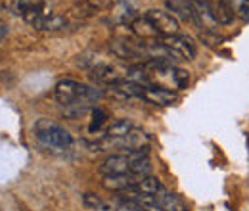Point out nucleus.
<instances>
[{"mask_svg":"<svg viewBox=\"0 0 249 211\" xmlns=\"http://www.w3.org/2000/svg\"><path fill=\"white\" fill-rule=\"evenodd\" d=\"M54 94H56V100L62 106H89V104H92V102L100 100L104 96L98 89L81 85V83L71 81V79L60 81L56 85Z\"/></svg>","mask_w":249,"mask_h":211,"instance_id":"1","label":"nucleus"},{"mask_svg":"<svg viewBox=\"0 0 249 211\" xmlns=\"http://www.w3.org/2000/svg\"><path fill=\"white\" fill-rule=\"evenodd\" d=\"M36 140L52 150H65L73 144V136L69 131H65L60 123H54L50 119H38L33 127Z\"/></svg>","mask_w":249,"mask_h":211,"instance_id":"2","label":"nucleus"},{"mask_svg":"<svg viewBox=\"0 0 249 211\" xmlns=\"http://www.w3.org/2000/svg\"><path fill=\"white\" fill-rule=\"evenodd\" d=\"M150 144V136L140 131V129H132L128 134L119 136V138H104L96 144H90V148H94V152H104V150H123L124 152H132V150H142V148H148Z\"/></svg>","mask_w":249,"mask_h":211,"instance_id":"3","label":"nucleus"},{"mask_svg":"<svg viewBox=\"0 0 249 211\" xmlns=\"http://www.w3.org/2000/svg\"><path fill=\"white\" fill-rule=\"evenodd\" d=\"M146 18L150 19V23L156 27V31L161 37H169V35H178L180 31V23L178 19L169 14V12H163V10H148L146 12Z\"/></svg>","mask_w":249,"mask_h":211,"instance_id":"4","label":"nucleus"},{"mask_svg":"<svg viewBox=\"0 0 249 211\" xmlns=\"http://www.w3.org/2000/svg\"><path fill=\"white\" fill-rule=\"evenodd\" d=\"M109 50L115 58L124 61H134V60H142V56H146V50H144V42L140 44H134L126 38H115L109 42Z\"/></svg>","mask_w":249,"mask_h":211,"instance_id":"5","label":"nucleus"},{"mask_svg":"<svg viewBox=\"0 0 249 211\" xmlns=\"http://www.w3.org/2000/svg\"><path fill=\"white\" fill-rule=\"evenodd\" d=\"M163 44H167L169 48H173L177 54L182 56V60H194L196 58V44L192 42L190 37L184 35H169L161 38Z\"/></svg>","mask_w":249,"mask_h":211,"instance_id":"6","label":"nucleus"},{"mask_svg":"<svg viewBox=\"0 0 249 211\" xmlns=\"http://www.w3.org/2000/svg\"><path fill=\"white\" fill-rule=\"evenodd\" d=\"M144 89L146 87H140L132 81H126V79H119L117 83L109 85V94L117 100H142L144 96Z\"/></svg>","mask_w":249,"mask_h":211,"instance_id":"7","label":"nucleus"},{"mask_svg":"<svg viewBox=\"0 0 249 211\" xmlns=\"http://www.w3.org/2000/svg\"><path fill=\"white\" fill-rule=\"evenodd\" d=\"M142 100H146L154 106H173L178 102V96L165 87H146Z\"/></svg>","mask_w":249,"mask_h":211,"instance_id":"8","label":"nucleus"},{"mask_svg":"<svg viewBox=\"0 0 249 211\" xmlns=\"http://www.w3.org/2000/svg\"><path fill=\"white\" fill-rule=\"evenodd\" d=\"M140 179H136L134 175L130 173H124V175H104L102 177V186L109 192H123V190H128L132 188Z\"/></svg>","mask_w":249,"mask_h":211,"instance_id":"9","label":"nucleus"},{"mask_svg":"<svg viewBox=\"0 0 249 211\" xmlns=\"http://www.w3.org/2000/svg\"><path fill=\"white\" fill-rule=\"evenodd\" d=\"M90 79L94 83H100V85H113L119 81V71L117 67L109 65V63H98L96 67L90 69Z\"/></svg>","mask_w":249,"mask_h":211,"instance_id":"10","label":"nucleus"},{"mask_svg":"<svg viewBox=\"0 0 249 211\" xmlns=\"http://www.w3.org/2000/svg\"><path fill=\"white\" fill-rule=\"evenodd\" d=\"M209 12H211L215 23L230 25L234 21V10L226 0H209Z\"/></svg>","mask_w":249,"mask_h":211,"instance_id":"11","label":"nucleus"},{"mask_svg":"<svg viewBox=\"0 0 249 211\" xmlns=\"http://www.w3.org/2000/svg\"><path fill=\"white\" fill-rule=\"evenodd\" d=\"M130 31L140 38V42H154V40H157V37H159V33L150 23V19L146 16L144 18H136L130 23Z\"/></svg>","mask_w":249,"mask_h":211,"instance_id":"12","label":"nucleus"},{"mask_svg":"<svg viewBox=\"0 0 249 211\" xmlns=\"http://www.w3.org/2000/svg\"><path fill=\"white\" fill-rule=\"evenodd\" d=\"M156 198H157V206H159L161 211H188L186 204H184L178 196L169 194L167 190L159 192Z\"/></svg>","mask_w":249,"mask_h":211,"instance_id":"13","label":"nucleus"},{"mask_svg":"<svg viewBox=\"0 0 249 211\" xmlns=\"http://www.w3.org/2000/svg\"><path fill=\"white\" fill-rule=\"evenodd\" d=\"M132 190H134V192H138V194H150V196H157L159 192H163V190H165V186L157 181L156 177H152V175H150V177L140 179V181L132 186Z\"/></svg>","mask_w":249,"mask_h":211,"instance_id":"14","label":"nucleus"},{"mask_svg":"<svg viewBox=\"0 0 249 211\" xmlns=\"http://www.w3.org/2000/svg\"><path fill=\"white\" fill-rule=\"evenodd\" d=\"M167 2V6H169V10H173L178 18H182V19H194L192 18V2L190 0H165Z\"/></svg>","mask_w":249,"mask_h":211,"instance_id":"15","label":"nucleus"},{"mask_svg":"<svg viewBox=\"0 0 249 211\" xmlns=\"http://www.w3.org/2000/svg\"><path fill=\"white\" fill-rule=\"evenodd\" d=\"M132 129H134V127H132V123H130V121H126V119L113 121V123L107 127V131H106V136H107V138H119V136H124V134H128Z\"/></svg>","mask_w":249,"mask_h":211,"instance_id":"16","label":"nucleus"},{"mask_svg":"<svg viewBox=\"0 0 249 211\" xmlns=\"http://www.w3.org/2000/svg\"><path fill=\"white\" fill-rule=\"evenodd\" d=\"M65 25H67V19H65L63 16H60V14H50V16L42 21L40 31H50V33H54V31H62Z\"/></svg>","mask_w":249,"mask_h":211,"instance_id":"17","label":"nucleus"},{"mask_svg":"<svg viewBox=\"0 0 249 211\" xmlns=\"http://www.w3.org/2000/svg\"><path fill=\"white\" fill-rule=\"evenodd\" d=\"M40 2H44V0H14L12 2V10L23 18L27 12H31L33 8H36Z\"/></svg>","mask_w":249,"mask_h":211,"instance_id":"18","label":"nucleus"},{"mask_svg":"<svg viewBox=\"0 0 249 211\" xmlns=\"http://www.w3.org/2000/svg\"><path fill=\"white\" fill-rule=\"evenodd\" d=\"M83 204H85V208H89V210H92V211L109 210V206H107L102 198H98V196H94V194H85V196H83Z\"/></svg>","mask_w":249,"mask_h":211,"instance_id":"19","label":"nucleus"},{"mask_svg":"<svg viewBox=\"0 0 249 211\" xmlns=\"http://www.w3.org/2000/svg\"><path fill=\"white\" fill-rule=\"evenodd\" d=\"M73 14H75L77 18H92V16L98 14V10L92 8V6L85 0V2H81V4H77V6L73 8Z\"/></svg>","mask_w":249,"mask_h":211,"instance_id":"20","label":"nucleus"},{"mask_svg":"<svg viewBox=\"0 0 249 211\" xmlns=\"http://www.w3.org/2000/svg\"><path fill=\"white\" fill-rule=\"evenodd\" d=\"M107 119V114L102 110V108H94L92 110V123H90V127H89V131L94 133V131H98Z\"/></svg>","mask_w":249,"mask_h":211,"instance_id":"21","label":"nucleus"},{"mask_svg":"<svg viewBox=\"0 0 249 211\" xmlns=\"http://www.w3.org/2000/svg\"><path fill=\"white\" fill-rule=\"evenodd\" d=\"M199 38L207 46H220V42H222V37H218L215 31H201Z\"/></svg>","mask_w":249,"mask_h":211,"instance_id":"22","label":"nucleus"},{"mask_svg":"<svg viewBox=\"0 0 249 211\" xmlns=\"http://www.w3.org/2000/svg\"><path fill=\"white\" fill-rule=\"evenodd\" d=\"M175 83H177V89H186L190 83V73L186 69L175 67Z\"/></svg>","mask_w":249,"mask_h":211,"instance_id":"23","label":"nucleus"},{"mask_svg":"<svg viewBox=\"0 0 249 211\" xmlns=\"http://www.w3.org/2000/svg\"><path fill=\"white\" fill-rule=\"evenodd\" d=\"M87 2L100 12V10H111V8H115L121 0H87Z\"/></svg>","mask_w":249,"mask_h":211,"instance_id":"24","label":"nucleus"},{"mask_svg":"<svg viewBox=\"0 0 249 211\" xmlns=\"http://www.w3.org/2000/svg\"><path fill=\"white\" fill-rule=\"evenodd\" d=\"M92 56H94L92 52H85V54H81V56L77 58V61H75V63H77L79 67H90V69H92V67H96V65H98V61L94 60Z\"/></svg>","mask_w":249,"mask_h":211,"instance_id":"25","label":"nucleus"},{"mask_svg":"<svg viewBox=\"0 0 249 211\" xmlns=\"http://www.w3.org/2000/svg\"><path fill=\"white\" fill-rule=\"evenodd\" d=\"M240 18H242L244 21H249V0H244V2L240 4Z\"/></svg>","mask_w":249,"mask_h":211,"instance_id":"26","label":"nucleus"}]
</instances>
